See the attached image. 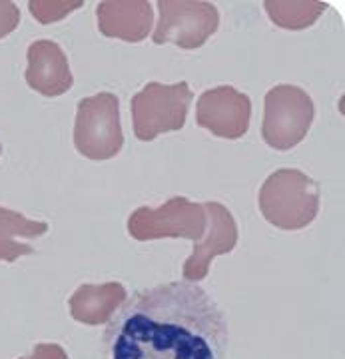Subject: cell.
I'll return each mask as SVG.
<instances>
[{"label":"cell","mask_w":345,"mask_h":359,"mask_svg":"<svg viewBox=\"0 0 345 359\" xmlns=\"http://www.w3.org/2000/svg\"><path fill=\"white\" fill-rule=\"evenodd\" d=\"M224 309L192 282L138 290L118 308L102 335V359H226Z\"/></svg>","instance_id":"1"},{"label":"cell","mask_w":345,"mask_h":359,"mask_svg":"<svg viewBox=\"0 0 345 359\" xmlns=\"http://www.w3.org/2000/svg\"><path fill=\"white\" fill-rule=\"evenodd\" d=\"M126 287L118 282L92 285L84 283L72 294L68 306L70 316L84 325H102L112 320L118 308L126 302Z\"/></svg>","instance_id":"12"},{"label":"cell","mask_w":345,"mask_h":359,"mask_svg":"<svg viewBox=\"0 0 345 359\" xmlns=\"http://www.w3.org/2000/svg\"><path fill=\"white\" fill-rule=\"evenodd\" d=\"M84 2L76 0V2H54V0H30L28 2V8L30 14L39 20L40 25H52V22H58L62 20L66 14L74 13L76 8H80Z\"/></svg>","instance_id":"15"},{"label":"cell","mask_w":345,"mask_h":359,"mask_svg":"<svg viewBox=\"0 0 345 359\" xmlns=\"http://www.w3.org/2000/svg\"><path fill=\"white\" fill-rule=\"evenodd\" d=\"M252 118V100L234 86L205 90L196 104V122L217 138L240 140L248 134Z\"/></svg>","instance_id":"8"},{"label":"cell","mask_w":345,"mask_h":359,"mask_svg":"<svg viewBox=\"0 0 345 359\" xmlns=\"http://www.w3.org/2000/svg\"><path fill=\"white\" fill-rule=\"evenodd\" d=\"M22 359H70V358H68V353H66L65 349L58 346V344H39V346H34L32 355H28V358H22Z\"/></svg>","instance_id":"17"},{"label":"cell","mask_w":345,"mask_h":359,"mask_svg":"<svg viewBox=\"0 0 345 359\" xmlns=\"http://www.w3.org/2000/svg\"><path fill=\"white\" fill-rule=\"evenodd\" d=\"M160 20L154 30V44H176L184 50L204 46L219 26V13L202 0H160Z\"/></svg>","instance_id":"7"},{"label":"cell","mask_w":345,"mask_h":359,"mask_svg":"<svg viewBox=\"0 0 345 359\" xmlns=\"http://www.w3.org/2000/svg\"><path fill=\"white\" fill-rule=\"evenodd\" d=\"M259 212L280 230H304L320 212V186L299 170L283 168L262 184Z\"/></svg>","instance_id":"2"},{"label":"cell","mask_w":345,"mask_h":359,"mask_svg":"<svg viewBox=\"0 0 345 359\" xmlns=\"http://www.w3.org/2000/svg\"><path fill=\"white\" fill-rule=\"evenodd\" d=\"M18 22H20V11L16 8V4L8 0H0V39L14 32Z\"/></svg>","instance_id":"16"},{"label":"cell","mask_w":345,"mask_h":359,"mask_svg":"<svg viewBox=\"0 0 345 359\" xmlns=\"http://www.w3.org/2000/svg\"><path fill=\"white\" fill-rule=\"evenodd\" d=\"M96 16L104 36L124 42H142L154 25V8L148 0H104Z\"/></svg>","instance_id":"11"},{"label":"cell","mask_w":345,"mask_h":359,"mask_svg":"<svg viewBox=\"0 0 345 359\" xmlns=\"http://www.w3.org/2000/svg\"><path fill=\"white\" fill-rule=\"evenodd\" d=\"M74 146L88 160H110L124 146L120 102L114 94L100 92L78 102Z\"/></svg>","instance_id":"4"},{"label":"cell","mask_w":345,"mask_h":359,"mask_svg":"<svg viewBox=\"0 0 345 359\" xmlns=\"http://www.w3.org/2000/svg\"><path fill=\"white\" fill-rule=\"evenodd\" d=\"M192 98L194 94L188 82L146 84L132 98V122L136 138L152 142L160 134L184 128Z\"/></svg>","instance_id":"3"},{"label":"cell","mask_w":345,"mask_h":359,"mask_svg":"<svg viewBox=\"0 0 345 359\" xmlns=\"http://www.w3.org/2000/svg\"><path fill=\"white\" fill-rule=\"evenodd\" d=\"M316 116V106L306 90L280 84L266 94L264 100V142L273 150H292L306 138Z\"/></svg>","instance_id":"5"},{"label":"cell","mask_w":345,"mask_h":359,"mask_svg":"<svg viewBox=\"0 0 345 359\" xmlns=\"http://www.w3.org/2000/svg\"><path fill=\"white\" fill-rule=\"evenodd\" d=\"M269 20L285 30H304L318 22L327 4L316 0H268L264 2Z\"/></svg>","instance_id":"14"},{"label":"cell","mask_w":345,"mask_h":359,"mask_svg":"<svg viewBox=\"0 0 345 359\" xmlns=\"http://www.w3.org/2000/svg\"><path fill=\"white\" fill-rule=\"evenodd\" d=\"M28 66L25 78L28 86L40 92L42 96L56 98L62 96L74 84V76L70 72V65L65 50L52 40H34L28 52Z\"/></svg>","instance_id":"10"},{"label":"cell","mask_w":345,"mask_h":359,"mask_svg":"<svg viewBox=\"0 0 345 359\" xmlns=\"http://www.w3.org/2000/svg\"><path fill=\"white\" fill-rule=\"evenodd\" d=\"M205 238L204 242L194 245L192 256L184 262V280L200 282L208 276L210 264L216 256L230 254L238 244V224L231 212L219 202H205Z\"/></svg>","instance_id":"9"},{"label":"cell","mask_w":345,"mask_h":359,"mask_svg":"<svg viewBox=\"0 0 345 359\" xmlns=\"http://www.w3.org/2000/svg\"><path fill=\"white\" fill-rule=\"evenodd\" d=\"M48 231L46 222L25 218L20 212L0 208V262H14L20 256H28L34 248L22 240H34Z\"/></svg>","instance_id":"13"},{"label":"cell","mask_w":345,"mask_h":359,"mask_svg":"<svg viewBox=\"0 0 345 359\" xmlns=\"http://www.w3.org/2000/svg\"><path fill=\"white\" fill-rule=\"evenodd\" d=\"M128 233L138 242L186 238L198 244L205 233L204 205L190 202L184 196L170 198L158 210L142 205L130 214Z\"/></svg>","instance_id":"6"},{"label":"cell","mask_w":345,"mask_h":359,"mask_svg":"<svg viewBox=\"0 0 345 359\" xmlns=\"http://www.w3.org/2000/svg\"><path fill=\"white\" fill-rule=\"evenodd\" d=\"M0 152H2V146H0Z\"/></svg>","instance_id":"18"}]
</instances>
